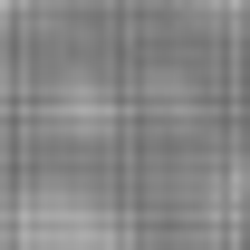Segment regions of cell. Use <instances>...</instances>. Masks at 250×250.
Segmentation results:
<instances>
[{"mask_svg":"<svg viewBox=\"0 0 250 250\" xmlns=\"http://www.w3.org/2000/svg\"><path fill=\"white\" fill-rule=\"evenodd\" d=\"M10 10H29V0H0V20H10Z\"/></svg>","mask_w":250,"mask_h":250,"instance_id":"6da1fadb","label":"cell"}]
</instances>
